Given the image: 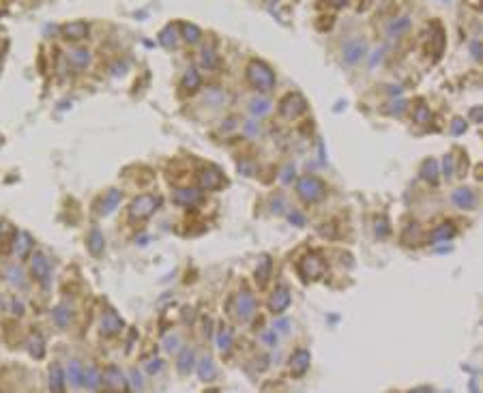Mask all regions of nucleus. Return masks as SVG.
Instances as JSON below:
<instances>
[{"mask_svg":"<svg viewBox=\"0 0 483 393\" xmlns=\"http://www.w3.org/2000/svg\"><path fill=\"white\" fill-rule=\"evenodd\" d=\"M202 63L207 65V69H211V71H215V69H217V65H219V61H217V56H215V52H213V50H204V54H202Z\"/></svg>","mask_w":483,"mask_h":393,"instance_id":"c9c22d12","label":"nucleus"},{"mask_svg":"<svg viewBox=\"0 0 483 393\" xmlns=\"http://www.w3.org/2000/svg\"><path fill=\"white\" fill-rule=\"evenodd\" d=\"M275 327L280 329V331H288V320H280V323H277Z\"/></svg>","mask_w":483,"mask_h":393,"instance_id":"3c124183","label":"nucleus"},{"mask_svg":"<svg viewBox=\"0 0 483 393\" xmlns=\"http://www.w3.org/2000/svg\"><path fill=\"white\" fill-rule=\"evenodd\" d=\"M473 54H475V58H479V43L473 45Z\"/></svg>","mask_w":483,"mask_h":393,"instance_id":"5fc2aeb1","label":"nucleus"},{"mask_svg":"<svg viewBox=\"0 0 483 393\" xmlns=\"http://www.w3.org/2000/svg\"><path fill=\"white\" fill-rule=\"evenodd\" d=\"M453 202H455V207H460V209H475V192L473 189H468V187H460V189H455L453 192Z\"/></svg>","mask_w":483,"mask_h":393,"instance_id":"dca6fc26","label":"nucleus"},{"mask_svg":"<svg viewBox=\"0 0 483 393\" xmlns=\"http://www.w3.org/2000/svg\"><path fill=\"white\" fill-rule=\"evenodd\" d=\"M466 131V123L462 121V118H455L453 121V134H464Z\"/></svg>","mask_w":483,"mask_h":393,"instance_id":"c03bdc74","label":"nucleus"},{"mask_svg":"<svg viewBox=\"0 0 483 393\" xmlns=\"http://www.w3.org/2000/svg\"><path fill=\"white\" fill-rule=\"evenodd\" d=\"M224 183H226V178L217 168H202L198 172V185L202 189H211V192H215V189H219Z\"/></svg>","mask_w":483,"mask_h":393,"instance_id":"6e6552de","label":"nucleus"},{"mask_svg":"<svg viewBox=\"0 0 483 393\" xmlns=\"http://www.w3.org/2000/svg\"><path fill=\"white\" fill-rule=\"evenodd\" d=\"M183 86H185V90H189V92H193V90H196V88L200 86V76H198V71H196V69H189L187 73H185Z\"/></svg>","mask_w":483,"mask_h":393,"instance_id":"7c9ffc66","label":"nucleus"},{"mask_svg":"<svg viewBox=\"0 0 483 393\" xmlns=\"http://www.w3.org/2000/svg\"><path fill=\"white\" fill-rule=\"evenodd\" d=\"M198 374H200L202 380H213V378L217 376V370H215L213 359H209V357L200 359V363H198Z\"/></svg>","mask_w":483,"mask_h":393,"instance_id":"393cba45","label":"nucleus"},{"mask_svg":"<svg viewBox=\"0 0 483 393\" xmlns=\"http://www.w3.org/2000/svg\"><path fill=\"white\" fill-rule=\"evenodd\" d=\"M69 61L73 63L76 67H84V65L90 61V54H88L86 50H73V52L69 54Z\"/></svg>","mask_w":483,"mask_h":393,"instance_id":"72a5a7b5","label":"nucleus"},{"mask_svg":"<svg viewBox=\"0 0 483 393\" xmlns=\"http://www.w3.org/2000/svg\"><path fill=\"white\" fill-rule=\"evenodd\" d=\"M271 112V103L267 99H256V101H251V114L253 116H264V114H269Z\"/></svg>","mask_w":483,"mask_h":393,"instance_id":"473e14b6","label":"nucleus"},{"mask_svg":"<svg viewBox=\"0 0 483 393\" xmlns=\"http://www.w3.org/2000/svg\"><path fill=\"white\" fill-rule=\"evenodd\" d=\"M421 176L432 185L438 183V163H436V159H425L423 161V165H421Z\"/></svg>","mask_w":483,"mask_h":393,"instance_id":"412c9836","label":"nucleus"},{"mask_svg":"<svg viewBox=\"0 0 483 393\" xmlns=\"http://www.w3.org/2000/svg\"><path fill=\"white\" fill-rule=\"evenodd\" d=\"M262 340H264V344H267V346H275V344H277V333H275V331H267V333L262 335Z\"/></svg>","mask_w":483,"mask_h":393,"instance_id":"ea45409f","label":"nucleus"},{"mask_svg":"<svg viewBox=\"0 0 483 393\" xmlns=\"http://www.w3.org/2000/svg\"><path fill=\"white\" fill-rule=\"evenodd\" d=\"M296 194L299 198L307 202V204H313V202H318L324 198V194H327V185H324L320 178L316 176H305V178H301V181L296 183Z\"/></svg>","mask_w":483,"mask_h":393,"instance_id":"f03ea898","label":"nucleus"},{"mask_svg":"<svg viewBox=\"0 0 483 393\" xmlns=\"http://www.w3.org/2000/svg\"><path fill=\"white\" fill-rule=\"evenodd\" d=\"M82 385H86V389H97L101 385V374L97 372V367H86V370H84V383Z\"/></svg>","mask_w":483,"mask_h":393,"instance_id":"c85d7f7f","label":"nucleus"},{"mask_svg":"<svg viewBox=\"0 0 483 393\" xmlns=\"http://www.w3.org/2000/svg\"><path fill=\"white\" fill-rule=\"evenodd\" d=\"M247 80L251 82L253 88H258L260 92H269L275 86V73L271 71L269 65H264L260 61H251L247 67Z\"/></svg>","mask_w":483,"mask_h":393,"instance_id":"f257e3e1","label":"nucleus"},{"mask_svg":"<svg viewBox=\"0 0 483 393\" xmlns=\"http://www.w3.org/2000/svg\"><path fill=\"white\" fill-rule=\"evenodd\" d=\"M329 3H331L333 7H344V5L348 3V0H329Z\"/></svg>","mask_w":483,"mask_h":393,"instance_id":"603ef678","label":"nucleus"},{"mask_svg":"<svg viewBox=\"0 0 483 393\" xmlns=\"http://www.w3.org/2000/svg\"><path fill=\"white\" fill-rule=\"evenodd\" d=\"M157 207H159V198L144 194V196H138L134 202H131L129 213H131V217H136V219H146L157 211Z\"/></svg>","mask_w":483,"mask_h":393,"instance_id":"20e7f679","label":"nucleus"},{"mask_svg":"<svg viewBox=\"0 0 483 393\" xmlns=\"http://www.w3.org/2000/svg\"><path fill=\"white\" fill-rule=\"evenodd\" d=\"M65 372L60 365H54L50 370V391H65Z\"/></svg>","mask_w":483,"mask_h":393,"instance_id":"5701e85b","label":"nucleus"},{"mask_svg":"<svg viewBox=\"0 0 483 393\" xmlns=\"http://www.w3.org/2000/svg\"><path fill=\"white\" fill-rule=\"evenodd\" d=\"M290 292L288 288H284V286H280V288H275V292L271 294V299H269V307H271V312L273 314H284L286 309L290 307Z\"/></svg>","mask_w":483,"mask_h":393,"instance_id":"9d476101","label":"nucleus"},{"mask_svg":"<svg viewBox=\"0 0 483 393\" xmlns=\"http://www.w3.org/2000/svg\"><path fill=\"white\" fill-rule=\"evenodd\" d=\"M193 359H196V352L191 348H183V352L178 354V361H176V367L180 374H189L193 370Z\"/></svg>","mask_w":483,"mask_h":393,"instance_id":"6ab92c4d","label":"nucleus"},{"mask_svg":"<svg viewBox=\"0 0 483 393\" xmlns=\"http://www.w3.org/2000/svg\"><path fill=\"white\" fill-rule=\"evenodd\" d=\"M408 28H410V17L400 15V17H395L389 26H386V34H389V37H402Z\"/></svg>","mask_w":483,"mask_h":393,"instance_id":"a211bd4d","label":"nucleus"},{"mask_svg":"<svg viewBox=\"0 0 483 393\" xmlns=\"http://www.w3.org/2000/svg\"><path fill=\"white\" fill-rule=\"evenodd\" d=\"M365 54H367V43H365L363 39H352V41H348V43L344 45V61H346L348 65L359 63Z\"/></svg>","mask_w":483,"mask_h":393,"instance_id":"1a4fd4ad","label":"nucleus"},{"mask_svg":"<svg viewBox=\"0 0 483 393\" xmlns=\"http://www.w3.org/2000/svg\"><path fill=\"white\" fill-rule=\"evenodd\" d=\"M234 314L240 320H249L253 314H256V299L249 290H243L236 294V305H234Z\"/></svg>","mask_w":483,"mask_h":393,"instance_id":"423d86ee","label":"nucleus"},{"mask_svg":"<svg viewBox=\"0 0 483 393\" xmlns=\"http://www.w3.org/2000/svg\"><path fill=\"white\" fill-rule=\"evenodd\" d=\"M183 32H185V39H187L189 43L200 41V30H198L196 26H185V28H183Z\"/></svg>","mask_w":483,"mask_h":393,"instance_id":"e433bc0d","label":"nucleus"},{"mask_svg":"<svg viewBox=\"0 0 483 393\" xmlns=\"http://www.w3.org/2000/svg\"><path fill=\"white\" fill-rule=\"evenodd\" d=\"M30 247H32V241H30V236L26 232H22V234H15V243H13V249H15V254L22 258V256H26L30 252Z\"/></svg>","mask_w":483,"mask_h":393,"instance_id":"a878e982","label":"nucleus"},{"mask_svg":"<svg viewBox=\"0 0 483 393\" xmlns=\"http://www.w3.org/2000/svg\"><path fill=\"white\" fill-rule=\"evenodd\" d=\"M86 245H88V249H90V252L92 254H97V256H99L101 252H103V234L99 232V230H92L90 234H88V239H86Z\"/></svg>","mask_w":483,"mask_h":393,"instance_id":"cd10ccee","label":"nucleus"},{"mask_svg":"<svg viewBox=\"0 0 483 393\" xmlns=\"http://www.w3.org/2000/svg\"><path fill=\"white\" fill-rule=\"evenodd\" d=\"M217 348H219L221 352H230V348H232V333H230V329L221 327L219 331H217Z\"/></svg>","mask_w":483,"mask_h":393,"instance_id":"bb28decb","label":"nucleus"},{"mask_svg":"<svg viewBox=\"0 0 483 393\" xmlns=\"http://www.w3.org/2000/svg\"><path fill=\"white\" fill-rule=\"evenodd\" d=\"M30 269H32V275L37 277L39 282H47L50 279V273H52V267H50V260H47L43 254H34L32 260H30Z\"/></svg>","mask_w":483,"mask_h":393,"instance_id":"9b49d317","label":"nucleus"},{"mask_svg":"<svg viewBox=\"0 0 483 393\" xmlns=\"http://www.w3.org/2000/svg\"><path fill=\"white\" fill-rule=\"evenodd\" d=\"M470 118H473L475 123H481V108H473V112H470Z\"/></svg>","mask_w":483,"mask_h":393,"instance_id":"8fccbe9b","label":"nucleus"},{"mask_svg":"<svg viewBox=\"0 0 483 393\" xmlns=\"http://www.w3.org/2000/svg\"><path fill=\"white\" fill-rule=\"evenodd\" d=\"M123 329V320H120V316L116 314V312H105L103 316H101V333L105 338H112V335H116V333Z\"/></svg>","mask_w":483,"mask_h":393,"instance_id":"ddd939ff","label":"nucleus"},{"mask_svg":"<svg viewBox=\"0 0 483 393\" xmlns=\"http://www.w3.org/2000/svg\"><path fill=\"white\" fill-rule=\"evenodd\" d=\"M202 200V194L198 192V189H189V187H180L174 192V202L180 207H193V204H198V202Z\"/></svg>","mask_w":483,"mask_h":393,"instance_id":"4468645a","label":"nucleus"},{"mask_svg":"<svg viewBox=\"0 0 483 393\" xmlns=\"http://www.w3.org/2000/svg\"><path fill=\"white\" fill-rule=\"evenodd\" d=\"M118 202H120V192L118 189H110L105 196H103V200H101V213L103 215H107V213H112L116 207H118Z\"/></svg>","mask_w":483,"mask_h":393,"instance_id":"4be33fe9","label":"nucleus"},{"mask_svg":"<svg viewBox=\"0 0 483 393\" xmlns=\"http://www.w3.org/2000/svg\"><path fill=\"white\" fill-rule=\"evenodd\" d=\"M290 221H294L296 226H303V223H305V217L301 215L299 211H292V213H290Z\"/></svg>","mask_w":483,"mask_h":393,"instance_id":"a18cd8bd","label":"nucleus"},{"mask_svg":"<svg viewBox=\"0 0 483 393\" xmlns=\"http://www.w3.org/2000/svg\"><path fill=\"white\" fill-rule=\"evenodd\" d=\"M444 174H447V178L453 174V155H447L444 157Z\"/></svg>","mask_w":483,"mask_h":393,"instance_id":"37998d69","label":"nucleus"},{"mask_svg":"<svg viewBox=\"0 0 483 393\" xmlns=\"http://www.w3.org/2000/svg\"><path fill=\"white\" fill-rule=\"evenodd\" d=\"M404 108H406V101H393V105H391V112L393 114H402L404 112Z\"/></svg>","mask_w":483,"mask_h":393,"instance_id":"49530a36","label":"nucleus"},{"mask_svg":"<svg viewBox=\"0 0 483 393\" xmlns=\"http://www.w3.org/2000/svg\"><path fill=\"white\" fill-rule=\"evenodd\" d=\"M301 277L305 282H313V279H320L324 275V271H327V262H324L318 254H305L303 258L299 260L296 265Z\"/></svg>","mask_w":483,"mask_h":393,"instance_id":"7ed1b4c3","label":"nucleus"},{"mask_svg":"<svg viewBox=\"0 0 483 393\" xmlns=\"http://www.w3.org/2000/svg\"><path fill=\"white\" fill-rule=\"evenodd\" d=\"M307 370H309V352L303 348L294 350L292 357H290V372L294 376H303Z\"/></svg>","mask_w":483,"mask_h":393,"instance_id":"f8f14e48","label":"nucleus"},{"mask_svg":"<svg viewBox=\"0 0 483 393\" xmlns=\"http://www.w3.org/2000/svg\"><path fill=\"white\" fill-rule=\"evenodd\" d=\"M144 385H142V378H140V374L134 370V372H131V389H134V391H138V389H142Z\"/></svg>","mask_w":483,"mask_h":393,"instance_id":"79ce46f5","label":"nucleus"},{"mask_svg":"<svg viewBox=\"0 0 483 393\" xmlns=\"http://www.w3.org/2000/svg\"><path fill=\"white\" fill-rule=\"evenodd\" d=\"M376 232H378L380 236H384L386 232H389V226H386V219H380V226L376 223Z\"/></svg>","mask_w":483,"mask_h":393,"instance_id":"09e8293b","label":"nucleus"},{"mask_svg":"<svg viewBox=\"0 0 483 393\" xmlns=\"http://www.w3.org/2000/svg\"><path fill=\"white\" fill-rule=\"evenodd\" d=\"M455 226L451 221H444L440 226H436L432 232H430V243H444V241H451L455 236Z\"/></svg>","mask_w":483,"mask_h":393,"instance_id":"2eb2a0df","label":"nucleus"},{"mask_svg":"<svg viewBox=\"0 0 483 393\" xmlns=\"http://www.w3.org/2000/svg\"><path fill=\"white\" fill-rule=\"evenodd\" d=\"M413 118H415V121H417L419 125H425V123H430L432 112H430V108H428V105L419 103L417 108H415V112H413Z\"/></svg>","mask_w":483,"mask_h":393,"instance_id":"2f4dec72","label":"nucleus"},{"mask_svg":"<svg viewBox=\"0 0 483 393\" xmlns=\"http://www.w3.org/2000/svg\"><path fill=\"white\" fill-rule=\"evenodd\" d=\"M247 129L251 131V134H258V127H256V125H253V123H249V125H247Z\"/></svg>","mask_w":483,"mask_h":393,"instance_id":"864d4df0","label":"nucleus"},{"mask_svg":"<svg viewBox=\"0 0 483 393\" xmlns=\"http://www.w3.org/2000/svg\"><path fill=\"white\" fill-rule=\"evenodd\" d=\"M305 110H307V101H305L303 95H299V92L286 95V97L282 99V103H280V114L284 118H296Z\"/></svg>","mask_w":483,"mask_h":393,"instance_id":"39448f33","label":"nucleus"},{"mask_svg":"<svg viewBox=\"0 0 483 393\" xmlns=\"http://www.w3.org/2000/svg\"><path fill=\"white\" fill-rule=\"evenodd\" d=\"M63 32H65L67 39L78 41V39H82V37H86V34H88V26L84 22H73V24H67V26L63 28Z\"/></svg>","mask_w":483,"mask_h":393,"instance_id":"f3484780","label":"nucleus"},{"mask_svg":"<svg viewBox=\"0 0 483 393\" xmlns=\"http://www.w3.org/2000/svg\"><path fill=\"white\" fill-rule=\"evenodd\" d=\"M161 367H163V363H161V359H153L148 365H146V370L151 372V374H157V372H161Z\"/></svg>","mask_w":483,"mask_h":393,"instance_id":"a19ab883","label":"nucleus"},{"mask_svg":"<svg viewBox=\"0 0 483 393\" xmlns=\"http://www.w3.org/2000/svg\"><path fill=\"white\" fill-rule=\"evenodd\" d=\"M54 320H56V325H58L60 329H65V327L69 325V320H71V312H69L65 305H58V307L54 309Z\"/></svg>","mask_w":483,"mask_h":393,"instance_id":"c756f323","label":"nucleus"},{"mask_svg":"<svg viewBox=\"0 0 483 393\" xmlns=\"http://www.w3.org/2000/svg\"><path fill=\"white\" fill-rule=\"evenodd\" d=\"M168 352H174V350H178V338L176 335H172V338H165V346H163Z\"/></svg>","mask_w":483,"mask_h":393,"instance_id":"58836bf2","label":"nucleus"},{"mask_svg":"<svg viewBox=\"0 0 483 393\" xmlns=\"http://www.w3.org/2000/svg\"><path fill=\"white\" fill-rule=\"evenodd\" d=\"M292 178H294V168H286L284 174H282V181H284V183H290Z\"/></svg>","mask_w":483,"mask_h":393,"instance_id":"de8ad7c7","label":"nucleus"},{"mask_svg":"<svg viewBox=\"0 0 483 393\" xmlns=\"http://www.w3.org/2000/svg\"><path fill=\"white\" fill-rule=\"evenodd\" d=\"M30 352L37 357V359H41V357L45 354V346H43V340L39 335H32L30 338Z\"/></svg>","mask_w":483,"mask_h":393,"instance_id":"f704fd0d","label":"nucleus"},{"mask_svg":"<svg viewBox=\"0 0 483 393\" xmlns=\"http://www.w3.org/2000/svg\"><path fill=\"white\" fill-rule=\"evenodd\" d=\"M65 376L69 378L71 385L80 387V385L84 383V367H82V363H80V361H71L69 367H67V374H65Z\"/></svg>","mask_w":483,"mask_h":393,"instance_id":"b1692460","label":"nucleus"},{"mask_svg":"<svg viewBox=\"0 0 483 393\" xmlns=\"http://www.w3.org/2000/svg\"><path fill=\"white\" fill-rule=\"evenodd\" d=\"M101 383H103L105 389H110V391H123V389H127V378L114 365H107L105 370H103Z\"/></svg>","mask_w":483,"mask_h":393,"instance_id":"0eeeda50","label":"nucleus"},{"mask_svg":"<svg viewBox=\"0 0 483 393\" xmlns=\"http://www.w3.org/2000/svg\"><path fill=\"white\" fill-rule=\"evenodd\" d=\"M271 271H273V262H271L269 256H264L260 260L258 269H256V282H258V286H267V282L271 277Z\"/></svg>","mask_w":483,"mask_h":393,"instance_id":"aec40b11","label":"nucleus"},{"mask_svg":"<svg viewBox=\"0 0 483 393\" xmlns=\"http://www.w3.org/2000/svg\"><path fill=\"white\" fill-rule=\"evenodd\" d=\"M174 41H176V37H174V28L163 30V34H161V43L170 47V45H174Z\"/></svg>","mask_w":483,"mask_h":393,"instance_id":"4c0bfd02","label":"nucleus"}]
</instances>
